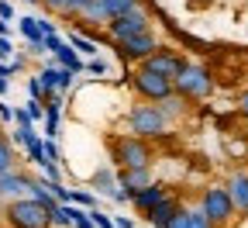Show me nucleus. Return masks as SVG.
<instances>
[{"label":"nucleus","mask_w":248,"mask_h":228,"mask_svg":"<svg viewBox=\"0 0 248 228\" xmlns=\"http://www.w3.org/2000/svg\"><path fill=\"white\" fill-rule=\"evenodd\" d=\"M24 111H28V118L35 121V124H38V121H45V104H42V101H31V97H28Z\"/></svg>","instance_id":"a878e982"},{"label":"nucleus","mask_w":248,"mask_h":228,"mask_svg":"<svg viewBox=\"0 0 248 228\" xmlns=\"http://www.w3.org/2000/svg\"><path fill=\"white\" fill-rule=\"evenodd\" d=\"M38 80H42V87H45V93H62V90H69L73 87V80H76V73L73 70H66V66H45L42 73H38Z\"/></svg>","instance_id":"ddd939ff"},{"label":"nucleus","mask_w":248,"mask_h":228,"mask_svg":"<svg viewBox=\"0 0 248 228\" xmlns=\"http://www.w3.org/2000/svg\"><path fill=\"white\" fill-rule=\"evenodd\" d=\"M7 170H14V149H11V142L0 135V173H7Z\"/></svg>","instance_id":"b1692460"},{"label":"nucleus","mask_w":248,"mask_h":228,"mask_svg":"<svg viewBox=\"0 0 248 228\" xmlns=\"http://www.w3.org/2000/svg\"><path fill=\"white\" fill-rule=\"evenodd\" d=\"M169 197V187L166 183H159V180H152L145 190H138L135 197H131V204H135V211H141V214H148L159 201H166Z\"/></svg>","instance_id":"4468645a"},{"label":"nucleus","mask_w":248,"mask_h":228,"mask_svg":"<svg viewBox=\"0 0 248 228\" xmlns=\"http://www.w3.org/2000/svg\"><path fill=\"white\" fill-rule=\"evenodd\" d=\"M131 87H135V93L141 97V101H148V104H159V101H166L169 93H176V87H172L169 76L152 73V70H145V66H138V70L131 73Z\"/></svg>","instance_id":"39448f33"},{"label":"nucleus","mask_w":248,"mask_h":228,"mask_svg":"<svg viewBox=\"0 0 248 228\" xmlns=\"http://www.w3.org/2000/svg\"><path fill=\"white\" fill-rule=\"evenodd\" d=\"M190 228H214V225H210V218L200 208H190Z\"/></svg>","instance_id":"cd10ccee"},{"label":"nucleus","mask_w":248,"mask_h":228,"mask_svg":"<svg viewBox=\"0 0 248 228\" xmlns=\"http://www.w3.org/2000/svg\"><path fill=\"white\" fill-rule=\"evenodd\" d=\"M86 70H90L93 76H104V73H107V62H104V59H97V55H93V59L86 62Z\"/></svg>","instance_id":"2f4dec72"},{"label":"nucleus","mask_w":248,"mask_h":228,"mask_svg":"<svg viewBox=\"0 0 248 228\" xmlns=\"http://www.w3.org/2000/svg\"><path fill=\"white\" fill-rule=\"evenodd\" d=\"M7 87H11V83H7L4 76H0V97H4V93H7Z\"/></svg>","instance_id":"37998d69"},{"label":"nucleus","mask_w":248,"mask_h":228,"mask_svg":"<svg viewBox=\"0 0 248 228\" xmlns=\"http://www.w3.org/2000/svg\"><path fill=\"white\" fill-rule=\"evenodd\" d=\"M238 114L248 121V90H241V93H238Z\"/></svg>","instance_id":"e433bc0d"},{"label":"nucleus","mask_w":248,"mask_h":228,"mask_svg":"<svg viewBox=\"0 0 248 228\" xmlns=\"http://www.w3.org/2000/svg\"><path fill=\"white\" fill-rule=\"evenodd\" d=\"M114 49H117L121 59H128V62H145L155 49H159V38H155L152 31H145V35H131L124 42H114Z\"/></svg>","instance_id":"1a4fd4ad"},{"label":"nucleus","mask_w":248,"mask_h":228,"mask_svg":"<svg viewBox=\"0 0 248 228\" xmlns=\"http://www.w3.org/2000/svg\"><path fill=\"white\" fill-rule=\"evenodd\" d=\"M117 183L135 197L138 190H145V187L152 183V170H148V166H128V170H117Z\"/></svg>","instance_id":"2eb2a0df"},{"label":"nucleus","mask_w":248,"mask_h":228,"mask_svg":"<svg viewBox=\"0 0 248 228\" xmlns=\"http://www.w3.org/2000/svg\"><path fill=\"white\" fill-rule=\"evenodd\" d=\"M69 204H79V208H97V193H93V190H73V193H69Z\"/></svg>","instance_id":"393cba45"},{"label":"nucleus","mask_w":248,"mask_h":228,"mask_svg":"<svg viewBox=\"0 0 248 228\" xmlns=\"http://www.w3.org/2000/svg\"><path fill=\"white\" fill-rule=\"evenodd\" d=\"M62 42H66V38H59V31H55V35H45V52H59Z\"/></svg>","instance_id":"72a5a7b5"},{"label":"nucleus","mask_w":248,"mask_h":228,"mask_svg":"<svg viewBox=\"0 0 248 228\" xmlns=\"http://www.w3.org/2000/svg\"><path fill=\"white\" fill-rule=\"evenodd\" d=\"M17 31L28 38V45L35 49V52H45V35H42V28H38V18H31V14H24L21 21H17Z\"/></svg>","instance_id":"a211bd4d"},{"label":"nucleus","mask_w":248,"mask_h":228,"mask_svg":"<svg viewBox=\"0 0 248 228\" xmlns=\"http://www.w3.org/2000/svg\"><path fill=\"white\" fill-rule=\"evenodd\" d=\"M131 7H138V0H93V4L79 14L83 21H93V24H107L121 14H128Z\"/></svg>","instance_id":"6e6552de"},{"label":"nucleus","mask_w":248,"mask_h":228,"mask_svg":"<svg viewBox=\"0 0 248 228\" xmlns=\"http://www.w3.org/2000/svg\"><path fill=\"white\" fill-rule=\"evenodd\" d=\"M90 218H93V225H97V228H117V225H114V218H110V214H104L100 208H90Z\"/></svg>","instance_id":"bb28decb"},{"label":"nucleus","mask_w":248,"mask_h":228,"mask_svg":"<svg viewBox=\"0 0 248 228\" xmlns=\"http://www.w3.org/2000/svg\"><path fill=\"white\" fill-rule=\"evenodd\" d=\"M0 18H4V21H14V7H11V0H0Z\"/></svg>","instance_id":"4c0bfd02"},{"label":"nucleus","mask_w":248,"mask_h":228,"mask_svg":"<svg viewBox=\"0 0 248 228\" xmlns=\"http://www.w3.org/2000/svg\"><path fill=\"white\" fill-rule=\"evenodd\" d=\"M166 128H169V118L162 114V107L159 104H138V107H131L128 111V132L131 135H141V139H162L166 135Z\"/></svg>","instance_id":"7ed1b4c3"},{"label":"nucleus","mask_w":248,"mask_h":228,"mask_svg":"<svg viewBox=\"0 0 248 228\" xmlns=\"http://www.w3.org/2000/svg\"><path fill=\"white\" fill-rule=\"evenodd\" d=\"M179 208H183V204H179V201L172 197V193H169V197H166V201H159V204H155L145 218H148V225H152V228H166V225L176 218V211H179Z\"/></svg>","instance_id":"dca6fc26"},{"label":"nucleus","mask_w":248,"mask_h":228,"mask_svg":"<svg viewBox=\"0 0 248 228\" xmlns=\"http://www.w3.org/2000/svg\"><path fill=\"white\" fill-rule=\"evenodd\" d=\"M24 156H28V162L42 166V162H45V139H42V135H38V139H31V142L24 145Z\"/></svg>","instance_id":"5701e85b"},{"label":"nucleus","mask_w":248,"mask_h":228,"mask_svg":"<svg viewBox=\"0 0 248 228\" xmlns=\"http://www.w3.org/2000/svg\"><path fill=\"white\" fill-rule=\"evenodd\" d=\"M83 59H93V55H97V42H93V38H86V35H79V31H73V35L66 38Z\"/></svg>","instance_id":"412c9836"},{"label":"nucleus","mask_w":248,"mask_h":228,"mask_svg":"<svg viewBox=\"0 0 248 228\" xmlns=\"http://www.w3.org/2000/svg\"><path fill=\"white\" fill-rule=\"evenodd\" d=\"M7 121H14V107L7 101H0V124H7Z\"/></svg>","instance_id":"f704fd0d"},{"label":"nucleus","mask_w":248,"mask_h":228,"mask_svg":"<svg viewBox=\"0 0 248 228\" xmlns=\"http://www.w3.org/2000/svg\"><path fill=\"white\" fill-rule=\"evenodd\" d=\"M28 97H31V101H45V87H42L38 76H31V80H28Z\"/></svg>","instance_id":"c85d7f7f"},{"label":"nucleus","mask_w":248,"mask_h":228,"mask_svg":"<svg viewBox=\"0 0 248 228\" xmlns=\"http://www.w3.org/2000/svg\"><path fill=\"white\" fill-rule=\"evenodd\" d=\"M176 93L186 97V101H207V97L214 93V76L207 66H200V62H186V66L179 70V76L172 80Z\"/></svg>","instance_id":"f03ea898"},{"label":"nucleus","mask_w":248,"mask_h":228,"mask_svg":"<svg viewBox=\"0 0 248 228\" xmlns=\"http://www.w3.org/2000/svg\"><path fill=\"white\" fill-rule=\"evenodd\" d=\"M38 28H42V35H55V24L48 18H38Z\"/></svg>","instance_id":"ea45409f"},{"label":"nucleus","mask_w":248,"mask_h":228,"mask_svg":"<svg viewBox=\"0 0 248 228\" xmlns=\"http://www.w3.org/2000/svg\"><path fill=\"white\" fill-rule=\"evenodd\" d=\"M28 193H31V176H24L17 170L0 173V197L4 201H17V197H28Z\"/></svg>","instance_id":"f8f14e48"},{"label":"nucleus","mask_w":248,"mask_h":228,"mask_svg":"<svg viewBox=\"0 0 248 228\" xmlns=\"http://www.w3.org/2000/svg\"><path fill=\"white\" fill-rule=\"evenodd\" d=\"M0 35H11V21H4V18H0Z\"/></svg>","instance_id":"79ce46f5"},{"label":"nucleus","mask_w":248,"mask_h":228,"mask_svg":"<svg viewBox=\"0 0 248 228\" xmlns=\"http://www.w3.org/2000/svg\"><path fill=\"white\" fill-rule=\"evenodd\" d=\"M93 4V0H69V7H66V18H79L86 7Z\"/></svg>","instance_id":"7c9ffc66"},{"label":"nucleus","mask_w":248,"mask_h":228,"mask_svg":"<svg viewBox=\"0 0 248 228\" xmlns=\"http://www.w3.org/2000/svg\"><path fill=\"white\" fill-rule=\"evenodd\" d=\"M114 225H117V228H135V218H124V214H117V218H114Z\"/></svg>","instance_id":"a19ab883"},{"label":"nucleus","mask_w":248,"mask_h":228,"mask_svg":"<svg viewBox=\"0 0 248 228\" xmlns=\"http://www.w3.org/2000/svg\"><path fill=\"white\" fill-rule=\"evenodd\" d=\"M166 228H190V208H179V211H176V218H172Z\"/></svg>","instance_id":"c756f323"},{"label":"nucleus","mask_w":248,"mask_h":228,"mask_svg":"<svg viewBox=\"0 0 248 228\" xmlns=\"http://www.w3.org/2000/svg\"><path fill=\"white\" fill-rule=\"evenodd\" d=\"M45 159L48 162H59V142L55 139H45Z\"/></svg>","instance_id":"473e14b6"},{"label":"nucleus","mask_w":248,"mask_h":228,"mask_svg":"<svg viewBox=\"0 0 248 228\" xmlns=\"http://www.w3.org/2000/svg\"><path fill=\"white\" fill-rule=\"evenodd\" d=\"M138 66H145V70H152V73H162V76H169V80H176L179 76V70L186 66V59L179 55V52H172V49H155L145 62H138Z\"/></svg>","instance_id":"9b49d317"},{"label":"nucleus","mask_w":248,"mask_h":228,"mask_svg":"<svg viewBox=\"0 0 248 228\" xmlns=\"http://www.w3.org/2000/svg\"><path fill=\"white\" fill-rule=\"evenodd\" d=\"M159 107H162V114H166V118H176V114H183V111H186V97L169 93L166 101H159Z\"/></svg>","instance_id":"4be33fe9"},{"label":"nucleus","mask_w":248,"mask_h":228,"mask_svg":"<svg viewBox=\"0 0 248 228\" xmlns=\"http://www.w3.org/2000/svg\"><path fill=\"white\" fill-rule=\"evenodd\" d=\"M200 211L210 218V225H228L231 214H234V204H231V193L228 187H207L203 197H200Z\"/></svg>","instance_id":"0eeeda50"},{"label":"nucleus","mask_w":248,"mask_h":228,"mask_svg":"<svg viewBox=\"0 0 248 228\" xmlns=\"http://www.w3.org/2000/svg\"><path fill=\"white\" fill-rule=\"evenodd\" d=\"M90 190H97V193H104V197H110L114 204H131V193L117 183V173H114L110 166H100L97 173H93Z\"/></svg>","instance_id":"9d476101"},{"label":"nucleus","mask_w":248,"mask_h":228,"mask_svg":"<svg viewBox=\"0 0 248 228\" xmlns=\"http://www.w3.org/2000/svg\"><path fill=\"white\" fill-rule=\"evenodd\" d=\"M228 193H231L234 211L248 214V173H234V176H231V183H228Z\"/></svg>","instance_id":"f3484780"},{"label":"nucleus","mask_w":248,"mask_h":228,"mask_svg":"<svg viewBox=\"0 0 248 228\" xmlns=\"http://www.w3.org/2000/svg\"><path fill=\"white\" fill-rule=\"evenodd\" d=\"M145 31H152V18H148V11L141 4L131 7L128 14L107 21V38L110 42H124V38H131V35H145Z\"/></svg>","instance_id":"423d86ee"},{"label":"nucleus","mask_w":248,"mask_h":228,"mask_svg":"<svg viewBox=\"0 0 248 228\" xmlns=\"http://www.w3.org/2000/svg\"><path fill=\"white\" fill-rule=\"evenodd\" d=\"M42 4H45L48 11H59V14H66V7H69V0H42Z\"/></svg>","instance_id":"c9c22d12"},{"label":"nucleus","mask_w":248,"mask_h":228,"mask_svg":"<svg viewBox=\"0 0 248 228\" xmlns=\"http://www.w3.org/2000/svg\"><path fill=\"white\" fill-rule=\"evenodd\" d=\"M55 55V62H59V66H66V70H73V73H79L83 66H86V62H83V55L69 45V42H62V49L59 52H52Z\"/></svg>","instance_id":"6ab92c4d"},{"label":"nucleus","mask_w":248,"mask_h":228,"mask_svg":"<svg viewBox=\"0 0 248 228\" xmlns=\"http://www.w3.org/2000/svg\"><path fill=\"white\" fill-rule=\"evenodd\" d=\"M28 197H35V201L45 204L48 211L59 204V201H55V193H52V187H48V180H31V193H28Z\"/></svg>","instance_id":"aec40b11"},{"label":"nucleus","mask_w":248,"mask_h":228,"mask_svg":"<svg viewBox=\"0 0 248 228\" xmlns=\"http://www.w3.org/2000/svg\"><path fill=\"white\" fill-rule=\"evenodd\" d=\"M4 218H7L11 228H52V211H48L45 204H38L35 197L7 201Z\"/></svg>","instance_id":"f257e3e1"},{"label":"nucleus","mask_w":248,"mask_h":228,"mask_svg":"<svg viewBox=\"0 0 248 228\" xmlns=\"http://www.w3.org/2000/svg\"><path fill=\"white\" fill-rule=\"evenodd\" d=\"M110 156L117 162V170H128V166H152V145L141 135H121L110 145Z\"/></svg>","instance_id":"20e7f679"},{"label":"nucleus","mask_w":248,"mask_h":228,"mask_svg":"<svg viewBox=\"0 0 248 228\" xmlns=\"http://www.w3.org/2000/svg\"><path fill=\"white\" fill-rule=\"evenodd\" d=\"M11 52H14V45H11V38H7V35H0V59H7Z\"/></svg>","instance_id":"58836bf2"}]
</instances>
